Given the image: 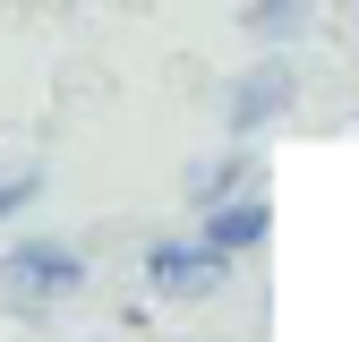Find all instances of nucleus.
<instances>
[{"label":"nucleus","instance_id":"nucleus-5","mask_svg":"<svg viewBox=\"0 0 359 342\" xmlns=\"http://www.w3.org/2000/svg\"><path fill=\"white\" fill-rule=\"evenodd\" d=\"M308 9H317V0H248V26H257V34H291Z\"/></svg>","mask_w":359,"mask_h":342},{"label":"nucleus","instance_id":"nucleus-6","mask_svg":"<svg viewBox=\"0 0 359 342\" xmlns=\"http://www.w3.org/2000/svg\"><path fill=\"white\" fill-rule=\"evenodd\" d=\"M240 189V163H214L205 171V180H197V205H222V197H231Z\"/></svg>","mask_w":359,"mask_h":342},{"label":"nucleus","instance_id":"nucleus-2","mask_svg":"<svg viewBox=\"0 0 359 342\" xmlns=\"http://www.w3.org/2000/svg\"><path fill=\"white\" fill-rule=\"evenodd\" d=\"M222 274H231V256H222L214 240H163V248H146V282L163 299H205Z\"/></svg>","mask_w":359,"mask_h":342},{"label":"nucleus","instance_id":"nucleus-4","mask_svg":"<svg viewBox=\"0 0 359 342\" xmlns=\"http://www.w3.org/2000/svg\"><path fill=\"white\" fill-rule=\"evenodd\" d=\"M265 231H274V205H265V197H222V205H205V240H214L222 256L265 248Z\"/></svg>","mask_w":359,"mask_h":342},{"label":"nucleus","instance_id":"nucleus-7","mask_svg":"<svg viewBox=\"0 0 359 342\" xmlns=\"http://www.w3.org/2000/svg\"><path fill=\"white\" fill-rule=\"evenodd\" d=\"M34 197V171H18V180H0V223H9V214Z\"/></svg>","mask_w":359,"mask_h":342},{"label":"nucleus","instance_id":"nucleus-3","mask_svg":"<svg viewBox=\"0 0 359 342\" xmlns=\"http://www.w3.org/2000/svg\"><path fill=\"white\" fill-rule=\"evenodd\" d=\"M291 95H299V86H291V69H283V60H257V69L231 86V128L248 137V128L283 120V111H291Z\"/></svg>","mask_w":359,"mask_h":342},{"label":"nucleus","instance_id":"nucleus-1","mask_svg":"<svg viewBox=\"0 0 359 342\" xmlns=\"http://www.w3.org/2000/svg\"><path fill=\"white\" fill-rule=\"evenodd\" d=\"M77 282H86V256L60 248V240H26V248L0 256V291H9L18 308H52V299H69Z\"/></svg>","mask_w":359,"mask_h":342}]
</instances>
